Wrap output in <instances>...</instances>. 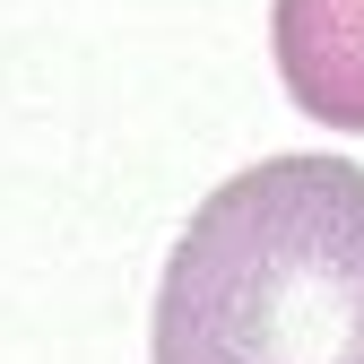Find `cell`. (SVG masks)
I'll list each match as a JSON object with an SVG mask.
<instances>
[{"mask_svg":"<svg viewBox=\"0 0 364 364\" xmlns=\"http://www.w3.org/2000/svg\"><path fill=\"white\" fill-rule=\"evenodd\" d=\"M148 364H364V165L260 156L191 208Z\"/></svg>","mask_w":364,"mask_h":364,"instance_id":"1","label":"cell"},{"mask_svg":"<svg viewBox=\"0 0 364 364\" xmlns=\"http://www.w3.org/2000/svg\"><path fill=\"white\" fill-rule=\"evenodd\" d=\"M269 53L295 113L364 130V0H269Z\"/></svg>","mask_w":364,"mask_h":364,"instance_id":"2","label":"cell"}]
</instances>
